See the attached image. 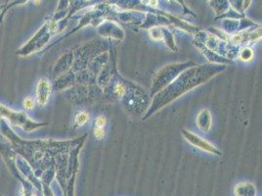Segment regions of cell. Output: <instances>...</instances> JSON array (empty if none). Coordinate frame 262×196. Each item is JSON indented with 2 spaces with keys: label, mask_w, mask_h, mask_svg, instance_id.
<instances>
[{
  "label": "cell",
  "mask_w": 262,
  "mask_h": 196,
  "mask_svg": "<svg viewBox=\"0 0 262 196\" xmlns=\"http://www.w3.org/2000/svg\"><path fill=\"white\" fill-rule=\"evenodd\" d=\"M51 94V85L46 79H40L38 84V90H37V100L40 106L46 105L48 102L49 96Z\"/></svg>",
  "instance_id": "1"
},
{
  "label": "cell",
  "mask_w": 262,
  "mask_h": 196,
  "mask_svg": "<svg viewBox=\"0 0 262 196\" xmlns=\"http://www.w3.org/2000/svg\"><path fill=\"white\" fill-rule=\"evenodd\" d=\"M255 187L250 183H240L235 187L236 196H255Z\"/></svg>",
  "instance_id": "2"
},
{
  "label": "cell",
  "mask_w": 262,
  "mask_h": 196,
  "mask_svg": "<svg viewBox=\"0 0 262 196\" xmlns=\"http://www.w3.org/2000/svg\"><path fill=\"white\" fill-rule=\"evenodd\" d=\"M88 120H89V115L85 112H81L75 117V124L77 126H83L85 123H87Z\"/></svg>",
  "instance_id": "3"
},
{
  "label": "cell",
  "mask_w": 262,
  "mask_h": 196,
  "mask_svg": "<svg viewBox=\"0 0 262 196\" xmlns=\"http://www.w3.org/2000/svg\"><path fill=\"white\" fill-rule=\"evenodd\" d=\"M23 106H24V108H25L26 110L31 111V110H33V109L35 108V106H36V101L34 100V98L33 97L25 98V100H24V102H23Z\"/></svg>",
  "instance_id": "4"
},
{
  "label": "cell",
  "mask_w": 262,
  "mask_h": 196,
  "mask_svg": "<svg viewBox=\"0 0 262 196\" xmlns=\"http://www.w3.org/2000/svg\"><path fill=\"white\" fill-rule=\"evenodd\" d=\"M106 118L104 116H99V117L96 119V126L97 128H104L106 126Z\"/></svg>",
  "instance_id": "5"
},
{
  "label": "cell",
  "mask_w": 262,
  "mask_h": 196,
  "mask_svg": "<svg viewBox=\"0 0 262 196\" xmlns=\"http://www.w3.org/2000/svg\"><path fill=\"white\" fill-rule=\"evenodd\" d=\"M114 90H115V92H116L119 96H121V95H123V94L125 93V86H124L123 84H121V83H118V84L115 85Z\"/></svg>",
  "instance_id": "6"
},
{
  "label": "cell",
  "mask_w": 262,
  "mask_h": 196,
  "mask_svg": "<svg viewBox=\"0 0 262 196\" xmlns=\"http://www.w3.org/2000/svg\"><path fill=\"white\" fill-rule=\"evenodd\" d=\"M94 136L97 139H101L105 136V131L102 128H96L94 130Z\"/></svg>",
  "instance_id": "7"
},
{
  "label": "cell",
  "mask_w": 262,
  "mask_h": 196,
  "mask_svg": "<svg viewBox=\"0 0 262 196\" xmlns=\"http://www.w3.org/2000/svg\"><path fill=\"white\" fill-rule=\"evenodd\" d=\"M0 196H1V195H0Z\"/></svg>",
  "instance_id": "8"
}]
</instances>
